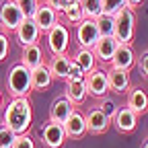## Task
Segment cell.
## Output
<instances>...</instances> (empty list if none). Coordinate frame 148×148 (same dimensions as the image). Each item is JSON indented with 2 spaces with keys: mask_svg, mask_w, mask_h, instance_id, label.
I'll list each match as a JSON object with an SVG mask.
<instances>
[{
  "mask_svg": "<svg viewBox=\"0 0 148 148\" xmlns=\"http://www.w3.org/2000/svg\"><path fill=\"white\" fill-rule=\"evenodd\" d=\"M64 97H66L74 107H80V105L88 99L86 82H84V80H66V86H64Z\"/></svg>",
  "mask_w": 148,
  "mask_h": 148,
  "instance_id": "9a60e30c",
  "label": "cell"
},
{
  "mask_svg": "<svg viewBox=\"0 0 148 148\" xmlns=\"http://www.w3.org/2000/svg\"><path fill=\"white\" fill-rule=\"evenodd\" d=\"M107 80H109V92H115V95H127V90L132 88V78H130L127 70H117L109 66Z\"/></svg>",
  "mask_w": 148,
  "mask_h": 148,
  "instance_id": "9c48e42d",
  "label": "cell"
},
{
  "mask_svg": "<svg viewBox=\"0 0 148 148\" xmlns=\"http://www.w3.org/2000/svg\"><path fill=\"white\" fill-rule=\"evenodd\" d=\"M64 130H66V136L72 138V140L84 138L88 134V127H86V117H84L82 111L74 109L70 113V117L66 119V123H64Z\"/></svg>",
  "mask_w": 148,
  "mask_h": 148,
  "instance_id": "8fae6325",
  "label": "cell"
},
{
  "mask_svg": "<svg viewBox=\"0 0 148 148\" xmlns=\"http://www.w3.org/2000/svg\"><path fill=\"white\" fill-rule=\"evenodd\" d=\"M58 16H60V14L56 12L51 6H47L45 2H41V4H39V8H37V12H35V16H33V21H35V25H37V27H39V31H41V33H47L56 23L60 21Z\"/></svg>",
  "mask_w": 148,
  "mask_h": 148,
  "instance_id": "2e32d148",
  "label": "cell"
},
{
  "mask_svg": "<svg viewBox=\"0 0 148 148\" xmlns=\"http://www.w3.org/2000/svg\"><path fill=\"white\" fill-rule=\"evenodd\" d=\"M25 16L18 8L16 0H2L0 2V27L2 31H16Z\"/></svg>",
  "mask_w": 148,
  "mask_h": 148,
  "instance_id": "8992f818",
  "label": "cell"
},
{
  "mask_svg": "<svg viewBox=\"0 0 148 148\" xmlns=\"http://www.w3.org/2000/svg\"><path fill=\"white\" fill-rule=\"evenodd\" d=\"M16 4H18V8H21L25 18H33L37 8H39V4H41V0H16Z\"/></svg>",
  "mask_w": 148,
  "mask_h": 148,
  "instance_id": "4316f807",
  "label": "cell"
},
{
  "mask_svg": "<svg viewBox=\"0 0 148 148\" xmlns=\"http://www.w3.org/2000/svg\"><path fill=\"white\" fill-rule=\"evenodd\" d=\"M111 68H117V70H132L136 66V53H134V47L130 45V43H119L115 56H113V60L109 62Z\"/></svg>",
  "mask_w": 148,
  "mask_h": 148,
  "instance_id": "5bb4252c",
  "label": "cell"
},
{
  "mask_svg": "<svg viewBox=\"0 0 148 148\" xmlns=\"http://www.w3.org/2000/svg\"><path fill=\"white\" fill-rule=\"evenodd\" d=\"M21 64H23V66H27L29 70H35L37 66L45 64V62H43V47H41L39 43H33V45L23 47Z\"/></svg>",
  "mask_w": 148,
  "mask_h": 148,
  "instance_id": "44dd1931",
  "label": "cell"
},
{
  "mask_svg": "<svg viewBox=\"0 0 148 148\" xmlns=\"http://www.w3.org/2000/svg\"><path fill=\"white\" fill-rule=\"evenodd\" d=\"M62 16L66 18L70 25H78L80 21H84V18H86V16H84V10H82V6H80V2L72 4V6H68V8H64Z\"/></svg>",
  "mask_w": 148,
  "mask_h": 148,
  "instance_id": "484cf974",
  "label": "cell"
},
{
  "mask_svg": "<svg viewBox=\"0 0 148 148\" xmlns=\"http://www.w3.org/2000/svg\"><path fill=\"white\" fill-rule=\"evenodd\" d=\"M0 107H2V92H0Z\"/></svg>",
  "mask_w": 148,
  "mask_h": 148,
  "instance_id": "f35d334b",
  "label": "cell"
},
{
  "mask_svg": "<svg viewBox=\"0 0 148 148\" xmlns=\"http://www.w3.org/2000/svg\"><path fill=\"white\" fill-rule=\"evenodd\" d=\"M86 18H99L103 14V0H80Z\"/></svg>",
  "mask_w": 148,
  "mask_h": 148,
  "instance_id": "d4e9b609",
  "label": "cell"
},
{
  "mask_svg": "<svg viewBox=\"0 0 148 148\" xmlns=\"http://www.w3.org/2000/svg\"><path fill=\"white\" fill-rule=\"evenodd\" d=\"M2 123L6 127H10L16 136L29 134L31 123H33V109H31L29 97H12L6 103L4 115H2Z\"/></svg>",
  "mask_w": 148,
  "mask_h": 148,
  "instance_id": "6da1fadb",
  "label": "cell"
},
{
  "mask_svg": "<svg viewBox=\"0 0 148 148\" xmlns=\"http://www.w3.org/2000/svg\"><path fill=\"white\" fill-rule=\"evenodd\" d=\"M142 2H144V0H127V6H130V8H136V6H140Z\"/></svg>",
  "mask_w": 148,
  "mask_h": 148,
  "instance_id": "d590c367",
  "label": "cell"
},
{
  "mask_svg": "<svg viewBox=\"0 0 148 148\" xmlns=\"http://www.w3.org/2000/svg\"><path fill=\"white\" fill-rule=\"evenodd\" d=\"M97 25H99L101 37H115V16L103 12V14L97 18Z\"/></svg>",
  "mask_w": 148,
  "mask_h": 148,
  "instance_id": "cb8c5ba5",
  "label": "cell"
},
{
  "mask_svg": "<svg viewBox=\"0 0 148 148\" xmlns=\"http://www.w3.org/2000/svg\"><path fill=\"white\" fill-rule=\"evenodd\" d=\"M31 82H33V90H47L51 86L53 76H51L47 64H41L35 70H31Z\"/></svg>",
  "mask_w": 148,
  "mask_h": 148,
  "instance_id": "7402d4cb",
  "label": "cell"
},
{
  "mask_svg": "<svg viewBox=\"0 0 148 148\" xmlns=\"http://www.w3.org/2000/svg\"><path fill=\"white\" fill-rule=\"evenodd\" d=\"M86 117V127H88V134H105L107 130L111 127V117H107V113H103L101 107H92L90 111L84 113Z\"/></svg>",
  "mask_w": 148,
  "mask_h": 148,
  "instance_id": "7c38bea8",
  "label": "cell"
},
{
  "mask_svg": "<svg viewBox=\"0 0 148 148\" xmlns=\"http://www.w3.org/2000/svg\"><path fill=\"white\" fill-rule=\"evenodd\" d=\"M99 107L103 109V113H107V117H111V119H113V115L117 113V109H119V107L115 105V101H113V99H111L109 95L101 99V105H99Z\"/></svg>",
  "mask_w": 148,
  "mask_h": 148,
  "instance_id": "f546056e",
  "label": "cell"
},
{
  "mask_svg": "<svg viewBox=\"0 0 148 148\" xmlns=\"http://www.w3.org/2000/svg\"><path fill=\"white\" fill-rule=\"evenodd\" d=\"M74 62H76L84 74H90L92 70H97V56L92 49H86V47H78L76 53H74Z\"/></svg>",
  "mask_w": 148,
  "mask_h": 148,
  "instance_id": "603a6c76",
  "label": "cell"
},
{
  "mask_svg": "<svg viewBox=\"0 0 148 148\" xmlns=\"http://www.w3.org/2000/svg\"><path fill=\"white\" fill-rule=\"evenodd\" d=\"M6 90L10 99L12 97H29L33 92V82H31V70L23 66L21 62L10 66L6 74Z\"/></svg>",
  "mask_w": 148,
  "mask_h": 148,
  "instance_id": "7a4b0ae2",
  "label": "cell"
},
{
  "mask_svg": "<svg viewBox=\"0 0 148 148\" xmlns=\"http://www.w3.org/2000/svg\"><path fill=\"white\" fill-rule=\"evenodd\" d=\"M14 142H16V134L2 123L0 125V148H12Z\"/></svg>",
  "mask_w": 148,
  "mask_h": 148,
  "instance_id": "f1b7e54d",
  "label": "cell"
},
{
  "mask_svg": "<svg viewBox=\"0 0 148 148\" xmlns=\"http://www.w3.org/2000/svg\"><path fill=\"white\" fill-rule=\"evenodd\" d=\"M86 90H88V97L92 99H103L109 95V80H107V72L97 68L92 70L90 74H86Z\"/></svg>",
  "mask_w": 148,
  "mask_h": 148,
  "instance_id": "52a82bcc",
  "label": "cell"
},
{
  "mask_svg": "<svg viewBox=\"0 0 148 148\" xmlns=\"http://www.w3.org/2000/svg\"><path fill=\"white\" fill-rule=\"evenodd\" d=\"M140 148H148V138H146V140L142 142V146H140Z\"/></svg>",
  "mask_w": 148,
  "mask_h": 148,
  "instance_id": "74e56055",
  "label": "cell"
},
{
  "mask_svg": "<svg viewBox=\"0 0 148 148\" xmlns=\"http://www.w3.org/2000/svg\"><path fill=\"white\" fill-rule=\"evenodd\" d=\"M45 41H47V49H49L51 56L66 53L68 47H70V31H68V27L62 21H58L45 33Z\"/></svg>",
  "mask_w": 148,
  "mask_h": 148,
  "instance_id": "277c9868",
  "label": "cell"
},
{
  "mask_svg": "<svg viewBox=\"0 0 148 148\" xmlns=\"http://www.w3.org/2000/svg\"><path fill=\"white\" fill-rule=\"evenodd\" d=\"M111 125H113L119 134H132L136 130V125H138V115L127 105L119 107L117 113L113 115V119H111Z\"/></svg>",
  "mask_w": 148,
  "mask_h": 148,
  "instance_id": "30bf717a",
  "label": "cell"
},
{
  "mask_svg": "<svg viewBox=\"0 0 148 148\" xmlns=\"http://www.w3.org/2000/svg\"><path fill=\"white\" fill-rule=\"evenodd\" d=\"M119 47V41L115 39V37H101V39L97 41V45L92 47V51H95L97 60L101 62H111L113 60V56Z\"/></svg>",
  "mask_w": 148,
  "mask_h": 148,
  "instance_id": "d6986e66",
  "label": "cell"
},
{
  "mask_svg": "<svg viewBox=\"0 0 148 148\" xmlns=\"http://www.w3.org/2000/svg\"><path fill=\"white\" fill-rule=\"evenodd\" d=\"M76 43L78 47H86V49H92L97 45V41L101 39V31H99V25H97V18H84L76 25Z\"/></svg>",
  "mask_w": 148,
  "mask_h": 148,
  "instance_id": "5b68a950",
  "label": "cell"
},
{
  "mask_svg": "<svg viewBox=\"0 0 148 148\" xmlns=\"http://www.w3.org/2000/svg\"><path fill=\"white\" fill-rule=\"evenodd\" d=\"M86 78V74H84V70L72 60V64H70V70H68V78L66 80H84Z\"/></svg>",
  "mask_w": 148,
  "mask_h": 148,
  "instance_id": "4dcf8cb0",
  "label": "cell"
},
{
  "mask_svg": "<svg viewBox=\"0 0 148 148\" xmlns=\"http://www.w3.org/2000/svg\"><path fill=\"white\" fill-rule=\"evenodd\" d=\"M43 2H45L47 6H51L58 14H62V10H64V0H43Z\"/></svg>",
  "mask_w": 148,
  "mask_h": 148,
  "instance_id": "e575fe53",
  "label": "cell"
},
{
  "mask_svg": "<svg viewBox=\"0 0 148 148\" xmlns=\"http://www.w3.org/2000/svg\"><path fill=\"white\" fill-rule=\"evenodd\" d=\"M125 105L134 111L136 115H144L148 111V95L140 86H132L125 95Z\"/></svg>",
  "mask_w": 148,
  "mask_h": 148,
  "instance_id": "e0dca14e",
  "label": "cell"
},
{
  "mask_svg": "<svg viewBox=\"0 0 148 148\" xmlns=\"http://www.w3.org/2000/svg\"><path fill=\"white\" fill-rule=\"evenodd\" d=\"M123 8H127V0H103V12L105 14L115 16Z\"/></svg>",
  "mask_w": 148,
  "mask_h": 148,
  "instance_id": "83f0119b",
  "label": "cell"
},
{
  "mask_svg": "<svg viewBox=\"0 0 148 148\" xmlns=\"http://www.w3.org/2000/svg\"><path fill=\"white\" fill-rule=\"evenodd\" d=\"M39 27L35 25L33 18H25V21L18 25V29L14 31V37H16V41L21 43V47H27V45H33L39 41Z\"/></svg>",
  "mask_w": 148,
  "mask_h": 148,
  "instance_id": "4fadbf2b",
  "label": "cell"
},
{
  "mask_svg": "<svg viewBox=\"0 0 148 148\" xmlns=\"http://www.w3.org/2000/svg\"><path fill=\"white\" fill-rule=\"evenodd\" d=\"M72 111H74V105L66 97H58V99H53L51 105H49V121H56V123L64 125Z\"/></svg>",
  "mask_w": 148,
  "mask_h": 148,
  "instance_id": "ac0fdd59",
  "label": "cell"
},
{
  "mask_svg": "<svg viewBox=\"0 0 148 148\" xmlns=\"http://www.w3.org/2000/svg\"><path fill=\"white\" fill-rule=\"evenodd\" d=\"M41 2H43V0H41Z\"/></svg>",
  "mask_w": 148,
  "mask_h": 148,
  "instance_id": "ab89813d",
  "label": "cell"
},
{
  "mask_svg": "<svg viewBox=\"0 0 148 148\" xmlns=\"http://www.w3.org/2000/svg\"><path fill=\"white\" fill-rule=\"evenodd\" d=\"M70 64H72V58L68 53H62V56H51L49 62H47V68L51 72L53 80H66L68 78V70H70Z\"/></svg>",
  "mask_w": 148,
  "mask_h": 148,
  "instance_id": "ffe728a7",
  "label": "cell"
},
{
  "mask_svg": "<svg viewBox=\"0 0 148 148\" xmlns=\"http://www.w3.org/2000/svg\"><path fill=\"white\" fill-rule=\"evenodd\" d=\"M68 136H66V130L62 123H56V121H49L43 123L41 127V142L45 148H62L66 144Z\"/></svg>",
  "mask_w": 148,
  "mask_h": 148,
  "instance_id": "ba28073f",
  "label": "cell"
},
{
  "mask_svg": "<svg viewBox=\"0 0 148 148\" xmlns=\"http://www.w3.org/2000/svg\"><path fill=\"white\" fill-rule=\"evenodd\" d=\"M12 148H37V146H35V140L29 134H21V136H16V142H14Z\"/></svg>",
  "mask_w": 148,
  "mask_h": 148,
  "instance_id": "1f68e13d",
  "label": "cell"
},
{
  "mask_svg": "<svg viewBox=\"0 0 148 148\" xmlns=\"http://www.w3.org/2000/svg\"><path fill=\"white\" fill-rule=\"evenodd\" d=\"M136 64H138V70H140V74L148 80V51H144L142 56H140V60H136Z\"/></svg>",
  "mask_w": 148,
  "mask_h": 148,
  "instance_id": "836d02e7",
  "label": "cell"
},
{
  "mask_svg": "<svg viewBox=\"0 0 148 148\" xmlns=\"http://www.w3.org/2000/svg\"><path fill=\"white\" fill-rule=\"evenodd\" d=\"M10 51V45H8V37L0 31V62H4L6 60V56Z\"/></svg>",
  "mask_w": 148,
  "mask_h": 148,
  "instance_id": "d6a6232c",
  "label": "cell"
},
{
  "mask_svg": "<svg viewBox=\"0 0 148 148\" xmlns=\"http://www.w3.org/2000/svg\"><path fill=\"white\" fill-rule=\"evenodd\" d=\"M134 35H136V12H134V8L127 6L115 14V39L119 43L132 45Z\"/></svg>",
  "mask_w": 148,
  "mask_h": 148,
  "instance_id": "3957f363",
  "label": "cell"
},
{
  "mask_svg": "<svg viewBox=\"0 0 148 148\" xmlns=\"http://www.w3.org/2000/svg\"><path fill=\"white\" fill-rule=\"evenodd\" d=\"M76 2H80V0H64V8H68V6H72V4H76ZM64 12V10H62Z\"/></svg>",
  "mask_w": 148,
  "mask_h": 148,
  "instance_id": "8d00e7d4",
  "label": "cell"
}]
</instances>
